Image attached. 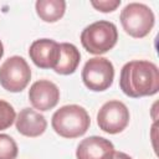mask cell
Masks as SVG:
<instances>
[{
  "mask_svg": "<svg viewBox=\"0 0 159 159\" xmlns=\"http://www.w3.org/2000/svg\"><path fill=\"white\" fill-rule=\"evenodd\" d=\"M119 87L132 98L153 96L159 91V70L150 61L134 60L120 70Z\"/></svg>",
  "mask_w": 159,
  "mask_h": 159,
  "instance_id": "obj_1",
  "label": "cell"
},
{
  "mask_svg": "<svg viewBox=\"0 0 159 159\" xmlns=\"http://www.w3.org/2000/svg\"><path fill=\"white\" fill-rule=\"evenodd\" d=\"M51 124L58 135L72 139L83 135L88 130L91 119L83 107L67 104L53 113Z\"/></svg>",
  "mask_w": 159,
  "mask_h": 159,
  "instance_id": "obj_2",
  "label": "cell"
},
{
  "mask_svg": "<svg viewBox=\"0 0 159 159\" xmlns=\"http://www.w3.org/2000/svg\"><path fill=\"white\" fill-rule=\"evenodd\" d=\"M118 40L117 26L107 20L96 21L83 29L81 43L92 55H102L112 50Z\"/></svg>",
  "mask_w": 159,
  "mask_h": 159,
  "instance_id": "obj_3",
  "label": "cell"
},
{
  "mask_svg": "<svg viewBox=\"0 0 159 159\" xmlns=\"http://www.w3.org/2000/svg\"><path fill=\"white\" fill-rule=\"evenodd\" d=\"M154 21L152 9L140 2H130L120 12V24L124 31L135 39L145 37L152 31Z\"/></svg>",
  "mask_w": 159,
  "mask_h": 159,
  "instance_id": "obj_4",
  "label": "cell"
},
{
  "mask_svg": "<svg viewBox=\"0 0 159 159\" xmlns=\"http://www.w3.org/2000/svg\"><path fill=\"white\" fill-rule=\"evenodd\" d=\"M31 80V68L26 60L11 56L0 66V84L4 89L17 93L26 88Z\"/></svg>",
  "mask_w": 159,
  "mask_h": 159,
  "instance_id": "obj_5",
  "label": "cell"
},
{
  "mask_svg": "<svg viewBox=\"0 0 159 159\" xmlns=\"http://www.w3.org/2000/svg\"><path fill=\"white\" fill-rule=\"evenodd\" d=\"M114 78V67L108 58H89L82 70V81L84 86L94 92L108 89Z\"/></svg>",
  "mask_w": 159,
  "mask_h": 159,
  "instance_id": "obj_6",
  "label": "cell"
},
{
  "mask_svg": "<svg viewBox=\"0 0 159 159\" xmlns=\"http://www.w3.org/2000/svg\"><path fill=\"white\" fill-rule=\"evenodd\" d=\"M129 123V111L120 101L106 102L97 114V124L99 129L109 134L123 132Z\"/></svg>",
  "mask_w": 159,
  "mask_h": 159,
  "instance_id": "obj_7",
  "label": "cell"
},
{
  "mask_svg": "<svg viewBox=\"0 0 159 159\" xmlns=\"http://www.w3.org/2000/svg\"><path fill=\"white\" fill-rule=\"evenodd\" d=\"M29 99L34 108L42 112L50 111L58 103L60 89L53 82L48 80H40L30 87Z\"/></svg>",
  "mask_w": 159,
  "mask_h": 159,
  "instance_id": "obj_8",
  "label": "cell"
},
{
  "mask_svg": "<svg viewBox=\"0 0 159 159\" xmlns=\"http://www.w3.org/2000/svg\"><path fill=\"white\" fill-rule=\"evenodd\" d=\"M29 55L37 67L53 70L60 56V43L51 39L35 40L30 46Z\"/></svg>",
  "mask_w": 159,
  "mask_h": 159,
  "instance_id": "obj_9",
  "label": "cell"
},
{
  "mask_svg": "<svg viewBox=\"0 0 159 159\" xmlns=\"http://www.w3.org/2000/svg\"><path fill=\"white\" fill-rule=\"evenodd\" d=\"M114 152V145L111 140L92 135L78 144L76 157L77 159H111Z\"/></svg>",
  "mask_w": 159,
  "mask_h": 159,
  "instance_id": "obj_10",
  "label": "cell"
},
{
  "mask_svg": "<svg viewBox=\"0 0 159 159\" xmlns=\"http://www.w3.org/2000/svg\"><path fill=\"white\" fill-rule=\"evenodd\" d=\"M16 129L20 134L30 138L40 137L47 127V122L45 117L31 108H24L17 114Z\"/></svg>",
  "mask_w": 159,
  "mask_h": 159,
  "instance_id": "obj_11",
  "label": "cell"
},
{
  "mask_svg": "<svg viewBox=\"0 0 159 159\" xmlns=\"http://www.w3.org/2000/svg\"><path fill=\"white\" fill-rule=\"evenodd\" d=\"M81 61V53L77 50V47L68 42L60 43V56L57 60V63L53 68L56 73L60 75H71L73 73Z\"/></svg>",
  "mask_w": 159,
  "mask_h": 159,
  "instance_id": "obj_12",
  "label": "cell"
},
{
  "mask_svg": "<svg viewBox=\"0 0 159 159\" xmlns=\"http://www.w3.org/2000/svg\"><path fill=\"white\" fill-rule=\"evenodd\" d=\"M35 7L41 20L45 22H56L63 16L66 2L63 0H37Z\"/></svg>",
  "mask_w": 159,
  "mask_h": 159,
  "instance_id": "obj_13",
  "label": "cell"
},
{
  "mask_svg": "<svg viewBox=\"0 0 159 159\" xmlns=\"http://www.w3.org/2000/svg\"><path fill=\"white\" fill-rule=\"evenodd\" d=\"M17 144L7 134H0V159H16Z\"/></svg>",
  "mask_w": 159,
  "mask_h": 159,
  "instance_id": "obj_14",
  "label": "cell"
},
{
  "mask_svg": "<svg viewBox=\"0 0 159 159\" xmlns=\"http://www.w3.org/2000/svg\"><path fill=\"white\" fill-rule=\"evenodd\" d=\"M15 119H16V113L14 107L10 103L0 99V130L11 127Z\"/></svg>",
  "mask_w": 159,
  "mask_h": 159,
  "instance_id": "obj_15",
  "label": "cell"
},
{
  "mask_svg": "<svg viewBox=\"0 0 159 159\" xmlns=\"http://www.w3.org/2000/svg\"><path fill=\"white\" fill-rule=\"evenodd\" d=\"M91 5L101 11V12H112L114 11L119 5L120 0H99V1H91Z\"/></svg>",
  "mask_w": 159,
  "mask_h": 159,
  "instance_id": "obj_16",
  "label": "cell"
},
{
  "mask_svg": "<svg viewBox=\"0 0 159 159\" xmlns=\"http://www.w3.org/2000/svg\"><path fill=\"white\" fill-rule=\"evenodd\" d=\"M111 159H133V158L129 157L128 154L123 153V152H114Z\"/></svg>",
  "mask_w": 159,
  "mask_h": 159,
  "instance_id": "obj_17",
  "label": "cell"
},
{
  "mask_svg": "<svg viewBox=\"0 0 159 159\" xmlns=\"http://www.w3.org/2000/svg\"><path fill=\"white\" fill-rule=\"evenodd\" d=\"M2 55H4V46H2V42L0 40V58L2 57Z\"/></svg>",
  "mask_w": 159,
  "mask_h": 159,
  "instance_id": "obj_18",
  "label": "cell"
}]
</instances>
